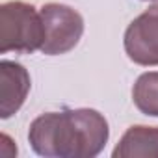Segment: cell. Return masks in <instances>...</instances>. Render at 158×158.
Masks as SVG:
<instances>
[{
    "label": "cell",
    "mask_w": 158,
    "mask_h": 158,
    "mask_svg": "<svg viewBox=\"0 0 158 158\" xmlns=\"http://www.w3.org/2000/svg\"><path fill=\"white\" fill-rule=\"evenodd\" d=\"M108 138V121L93 108L41 114L28 130L32 149L45 158H93Z\"/></svg>",
    "instance_id": "1"
},
{
    "label": "cell",
    "mask_w": 158,
    "mask_h": 158,
    "mask_svg": "<svg viewBox=\"0 0 158 158\" xmlns=\"http://www.w3.org/2000/svg\"><path fill=\"white\" fill-rule=\"evenodd\" d=\"M45 26L41 11L32 4L10 0L0 6V52L32 54L41 50Z\"/></svg>",
    "instance_id": "2"
},
{
    "label": "cell",
    "mask_w": 158,
    "mask_h": 158,
    "mask_svg": "<svg viewBox=\"0 0 158 158\" xmlns=\"http://www.w3.org/2000/svg\"><path fill=\"white\" fill-rule=\"evenodd\" d=\"M45 26V41L41 52L47 56H60L73 50L84 34V19L74 8L50 2L41 10Z\"/></svg>",
    "instance_id": "3"
},
{
    "label": "cell",
    "mask_w": 158,
    "mask_h": 158,
    "mask_svg": "<svg viewBox=\"0 0 158 158\" xmlns=\"http://www.w3.org/2000/svg\"><path fill=\"white\" fill-rule=\"evenodd\" d=\"M125 52L138 65H158V2L138 15L125 32Z\"/></svg>",
    "instance_id": "4"
},
{
    "label": "cell",
    "mask_w": 158,
    "mask_h": 158,
    "mask_svg": "<svg viewBox=\"0 0 158 158\" xmlns=\"http://www.w3.org/2000/svg\"><path fill=\"white\" fill-rule=\"evenodd\" d=\"M30 86V74L24 65L11 60L0 61V117L8 119L21 110Z\"/></svg>",
    "instance_id": "5"
},
{
    "label": "cell",
    "mask_w": 158,
    "mask_h": 158,
    "mask_svg": "<svg viewBox=\"0 0 158 158\" xmlns=\"http://www.w3.org/2000/svg\"><path fill=\"white\" fill-rule=\"evenodd\" d=\"M112 156L114 158L158 156V127H145V125L130 127L112 151Z\"/></svg>",
    "instance_id": "6"
},
{
    "label": "cell",
    "mask_w": 158,
    "mask_h": 158,
    "mask_svg": "<svg viewBox=\"0 0 158 158\" xmlns=\"http://www.w3.org/2000/svg\"><path fill=\"white\" fill-rule=\"evenodd\" d=\"M136 108L151 117H158V71H149L138 76L132 88Z\"/></svg>",
    "instance_id": "7"
},
{
    "label": "cell",
    "mask_w": 158,
    "mask_h": 158,
    "mask_svg": "<svg viewBox=\"0 0 158 158\" xmlns=\"http://www.w3.org/2000/svg\"><path fill=\"white\" fill-rule=\"evenodd\" d=\"M8 145H10V138L6 134H2V147H8ZM13 154H17V147L15 145H11V151L10 152H6L4 149L0 151V156H13Z\"/></svg>",
    "instance_id": "8"
}]
</instances>
